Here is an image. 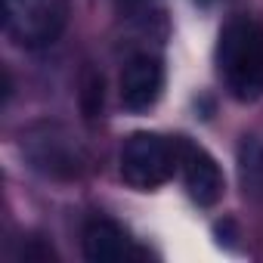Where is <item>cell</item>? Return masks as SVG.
Listing matches in <instances>:
<instances>
[{
    "instance_id": "4",
    "label": "cell",
    "mask_w": 263,
    "mask_h": 263,
    "mask_svg": "<svg viewBox=\"0 0 263 263\" xmlns=\"http://www.w3.org/2000/svg\"><path fill=\"white\" fill-rule=\"evenodd\" d=\"M164 90V65L158 56H134L121 71V102L127 111H149Z\"/></svg>"
},
{
    "instance_id": "6",
    "label": "cell",
    "mask_w": 263,
    "mask_h": 263,
    "mask_svg": "<svg viewBox=\"0 0 263 263\" xmlns=\"http://www.w3.org/2000/svg\"><path fill=\"white\" fill-rule=\"evenodd\" d=\"M25 149L34 161V167L47 171V174H78L81 167V149L74 140H68L65 134H59L56 127H44L41 134H28L25 140Z\"/></svg>"
},
{
    "instance_id": "2",
    "label": "cell",
    "mask_w": 263,
    "mask_h": 263,
    "mask_svg": "<svg viewBox=\"0 0 263 263\" xmlns=\"http://www.w3.org/2000/svg\"><path fill=\"white\" fill-rule=\"evenodd\" d=\"M68 0H4V28L10 41L25 50H44L56 44L68 25Z\"/></svg>"
},
{
    "instance_id": "1",
    "label": "cell",
    "mask_w": 263,
    "mask_h": 263,
    "mask_svg": "<svg viewBox=\"0 0 263 263\" xmlns=\"http://www.w3.org/2000/svg\"><path fill=\"white\" fill-rule=\"evenodd\" d=\"M217 65L235 99L251 102L263 96V25L248 16L232 19L220 34Z\"/></svg>"
},
{
    "instance_id": "8",
    "label": "cell",
    "mask_w": 263,
    "mask_h": 263,
    "mask_svg": "<svg viewBox=\"0 0 263 263\" xmlns=\"http://www.w3.org/2000/svg\"><path fill=\"white\" fill-rule=\"evenodd\" d=\"M201 4H211V0H201Z\"/></svg>"
},
{
    "instance_id": "3",
    "label": "cell",
    "mask_w": 263,
    "mask_h": 263,
    "mask_svg": "<svg viewBox=\"0 0 263 263\" xmlns=\"http://www.w3.org/2000/svg\"><path fill=\"white\" fill-rule=\"evenodd\" d=\"M180 164L177 143L158 134H134L121 149V177L134 189H155L161 186L174 167Z\"/></svg>"
},
{
    "instance_id": "5",
    "label": "cell",
    "mask_w": 263,
    "mask_h": 263,
    "mask_svg": "<svg viewBox=\"0 0 263 263\" xmlns=\"http://www.w3.org/2000/svg\"><path fill=\"white\" fill-rule=\"evenodd\" d=\"M177 152H180V164H183V180L189 195L198 204H214L223 195V174L217 167V161L195 143L189 140H177Z\"/></svg>"
},
{
    "instance_id": "7",
    "label": "cell",
    "mask_w": 263,
    "mask_h": 263,
    "mask_svg": "<svg viewBox=\"0 0 263 263\" xmlns=\"http://www.w3.org/2000/svg\"><path fill=\"white\" fill-rule=\"evenodd\" d=\"M84 257L93 263H118V260H134L140 257L134 238H130L118 223L105 217H93L84 226Z\"/></svg>"
}]
</instances>
